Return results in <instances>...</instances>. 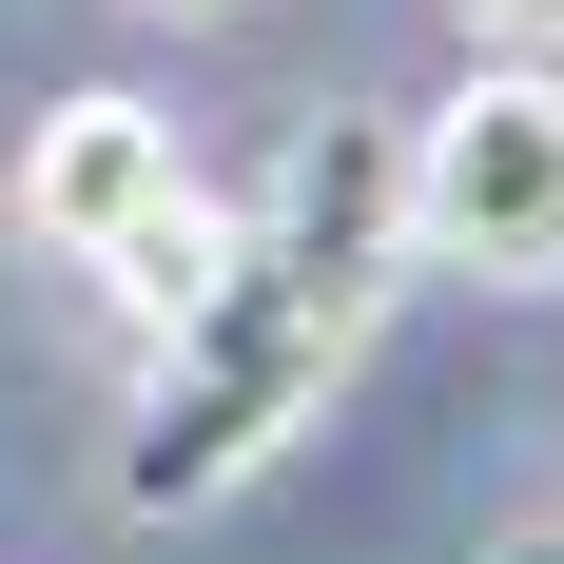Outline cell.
Listing matches in <instances>:
<instances>
[{"label":"cell","mask_w":564,"mask_h":564,"mask_svg":"<svg viewBox=\"0 0 564 564\" xmlns=\"http://www.w3.org/2000/svg\"><path fill=\"white\" fill-rule=\"evenodd\" d=\"M467 40H525V58H564V0H467Z\"/></svg>","instance_id":"cell-4"},{"label":"cell","mask_w":564,"mask_h":564,"mask_svg":"<svg viewBox=\"0 0 564 564\" xmlns=\"http://www.w3.org/2000/svg\"><path fill=\"white\" fill-rule=\"evenodd\" d=\"M487 564H564V525H525V545H487Z\"/></svg>","instance_id":"cell-5"},{"label":"cell","mask_w":564,"mask_h":564,"mask_svg":"<svg viewBox=\"0 0 564 564\" xmlns=\"http://www.w3.org/2000/svg\"><path fill=\"white\" fill-rule=\"evenodd\" d=\"M0 215L40 234L58 273H98L117 312H137V332H156L175 292L215 273V195H195V175H175V117L156 98H58V117H20V175H0Z\"/></svg>","instance_id":"cell-2"},{"label":"cell","mask_w":564,"mask_h":564,"mask_svg":"<svg viewBox=\"0 0 564 564\" xmlns=\"http://www.w3.org/2000/svg\"><path fill=\"white\" fill-rule=\"evenodd\" d=\"M409 273H487V292L564 273V58L487 40L409 117Z\"/></svg>","instance_id":"cell-3"},{"label":"cell","mask_w":564,"mask_h":564,"mask_svg":"<svg viewBox=\"0 0 564 564\" xmlns=\"http://www.w3.org/2000/svg\"><path fill=\"white\" fill-rule=\"evenodd\" d=\"M390 273H409V137L390 117H312L273 156V195L215 215V273L156 312V370H137V429H117V525L234 507L332 409V370L370 350Z\"/></svg>","instance_id":"cell-1"}]
</instances>
